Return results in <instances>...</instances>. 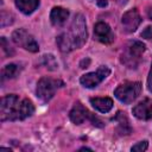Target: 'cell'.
Returning <instances> with one entry per match:
<instances>
[{"label": "cell", "instance_id": "30bf717a", "mask_svg": "<svg viewBox=\"0 0 152 152\" xmlns=\"http://www.w3.org/2000/svg\"><path fill=\"white\" fill-rule=\"evenodd\" d=\"M94 38L102 44H110L114 42L115 37L107 23L99 21L94 26Z\"/></svg>", "mask_w": 152, "mask_h": 152}, {"label": "cell", "instance_id": "9c48e42d", "mask_svg": "<svg viewBox=\"0 0 152 152\" xmlns=\"http://www.w3.org/2000/svg\"><path fill=\"white\" fill-rule=\"evenodd\" d=\"M141 23V17L138 12L137 8H132L127 12L124 13V15L121 17V25H122V30L126 33H132L134 32L139 25Z\"/></svg>", "mask_w": 152, "mask_h": 152}, {"label": "cell", "instance_id": "5bb4252c", "mask_svg": "<svg viewBox=\"0 0 152 152\" xmlns=\"http://www.w3.org/2000/svg\"><path fill=\"white\" fill-rule=\"evenodd\" d=\"M14 4L21 13L28 15L38 8L39 0H14Z\"/></svg>", "mask_w": 152, "mask_h": 152}, {"label": "cell", "instance_id": "d6986e66", "mask_svg": "<svg viewBox=\"0 0 152 152\" xmlns=\"http://www.w3.org/2000/svg\"><path fill=\"white\" fill-rule=\"evenodd\" d=\"M1 46H2V50L6 53V56H12L14 53V51L11 50V48H10V45H8V43H7L5 37H1Z\"/></svg>", "mask_w": 152, "mask_h": 152}, {"label": "cell", "instance_id": "7c38bea8", "mask_svg": "<svg viewBox=\"0 0 152 152\" xmlns=\"http://www.w3.org/2000/svg\"><path fill=\"white\" fill-rule=\"evenodd\" d=\"M68 17H69V11L61 6H55L50 12V21L56 27L64 25Z\"/></svg>", "mask_w": 152, "mask_h": 152}, {"label": "cell", "instance_id": "6da1fadb", "mask_svg": "<svg viewBox=\"0 0 152 152\" xmlns=\"http://www.w3.org/2000/svg\"><path fill=\"white\" fill-rule=\"evenodd\" d=\"M87 37H88V32H87L86 18L83 14L77 13L75 14L69 28L62 32L57 37L56 42L59 50L66 53L72 50L82 48L87 42Z\"/></svg>", "mask_w": 152, "mask_h": 152}, {"label": "cell", "instance_id": "7a4b0ae2", "mask_svg": "<svg viewBox=\"0 0 152 152\" xmlns=\"http://www.w3.org/2000/svg\"><path fill=\"white\" fill-rule=\"evenodd\" d=\"M33 113H34V106L32 101L28 99L20 100L15 94H10L1 99L0 120L2 122L25 120L30 118Z\"/></svg>", "mask_w": 152, "mask_h": 152}, {"label": "cell", "instance_id": "2e32d148", "mask_svg": "<svg viewBox=\"0 0 152 152\" xmlns=\"http://www.w3.org/2000/svg\"><path fill=\"white\" fill-rule=\"evenodd\" d=\"M115 121L119 122V128L121 131V134H129L132 132V128L129 126L128 119L126 118L125 113L122 112H118V115L115 116Z\"/></svg>", "mask_w": 152, "mask_h": 152}, {"label": "cell", "instance_id": "cb8c5ba5", "mask_svg": "<svg viewBox=\"0 0 152 152\" xmlns=\"http://www.w3.org/2000/svg\"><path fill=\"white\" fill-rule=\"evenodd\" d=\"M80 150H81V151H84V150H88V151H91V148H89V147H81Z\"/></svg>", "mask_w": 152, "mask_h": 152}, {"label": "cell", "instance_id": "8992f818", "mask_svg": "<svg viewBox=\"0 0 152 152\" xmlns=\"http://www.w3.org/2000/svg\"><path fill=\"white\" fill-rule=\"evenodd\" d=\"M69 118L70 120L75 124V125H81L84 121H90L94 126L97 127H103V122L93 113H90L81 102H76L74 104V107L71 108L70 113H69Z\"/></svg>", "mask_w": 152, "mask_h": 152}, {"label": "cell", "instance_id": "4fadbf2b", "mask_svg": "<svg viewBox=\"0 0 152 152\" xmlns=\"http://www.w3.org/2000/svg\"><path fill=\"white\" fill-rule=\"evenodd\" d=\"M90 103L100 113H108L113 108V100L110 97H107V96H104V97H91Z\"/></svg>", "mask_w": 152, "mask_h": 152}, {"label": "cell", "instance_id": "5b68a950", "mask_svg": "<svg viewBox=\"0 0 152 152\" xmlns=\"http://www.w3.org/2000/svg\"><path fill=\"white\" fill-rule=\"evenodd\" d=\"M141 93V83L140 82H124L119 84L114 90V96L122 103L129 104L135 101Z\"/></svg>", "mask_w": 152, "mask_h": 152}, {"label": "cell", "instance_id": "e0dca14e", "mask_svg": "<svg viewBox=\"0 0 152 152\" xmlns=\"http://www.w3.org/2000/svg\"><path fill=\"white\" fill-rule=\"evenodd\" d=\"M44 59H45V65H46L48 69H50V70H56L57 69V62H56V59L52 55H45Z\"/></svg>", "mask_w": 152, "mask_h": 152}, {"label": "cell", "instance_id": "603a6c76", "mask_svg": "<svg viewBox=\"0 0 152 152\" xmlns=\"http://www.w3.org/2000/svg\"><path fill=\"white\" fill-rule=\"evenodd\" d=\"M146 13H147V18H148L150 20H152V7H148V8L146 10Z\"/></svg>", "mask_w": 152, "mask_h": 152}, {"label": "cell", "instance_id": "7402d4cb", "mask_svg": "<svg viewBox=\"0 0 152 152\" xmlns=\"http://www.w3.org/2000/svg\"><path fill=\"white\" fill-rule=\"evenodd\" d=\"M96 2L100 7H106L107 4H108V0H96Z\"/></svg>", "mask_w": 152, "mask_h": 152}, {"label": "cell", "instance_id": "52a82bcc", "mask_svg": "<svg viewBox=\"0 0 152 152\" xmlns=\"http://www.w3.org/2000/svg\"><path fill=\"white\" fill-rule=\"evenodd\" d=\"M12 40L15 45L30 51V52H37L39 50V45L33 38L32 34H30L25 28H17L12 33Z\"/></svg>", "mask_w": 152, "mask_h": 152}, {"label": "cell", "instance_id": "277c9868", "mask_svg": "<svg viewBox=\"0 0 152 152\" xmlns=\"http://www.w3.org/2000/svg\"><path fill=\"white\" fill-rule=\"evenodd\" d=\"M63 86H64V82L62 80L44 76L38 81L36 93H37V96L43 102H48L53 97L56 91Z\"/></svg>", "mask_w": 152, "mask_h": 152}, {"label": "cell", "instance_id": "44dd1931", "mask_svg": "<svg viewBox=\"0 0 152 152\" xmlns=\"http://www.w3.org/2000/svg\"><path fill=\"white\" fill-rule=\"evenodd\" d=\"M147 89L150 93H152V63H151V68H150V72L147 76Z\"/></svg>", "mask_w": 152, "mask_h": 152}, {"label": "cell", "instance_id": "3957f363", "mask_svg": "<svg viewBox=\"0 0 152 152\" xmlns=\"http://www.w3.org/2000/svg\"><path fill=\"white\" fill-rule=\"evenodd\" d=\"M145 50H146V46L140 40L128 42L122 49V52L120 55V61L127 68L135 69L141 62V57Z\"/></svg>", "mask_w": 152, "mask_h": 152}, {"label": "cell", "instance_id": "8fae6325", "mask_svg": "<svg viewBox=\"0 0 152 152\" xmlns=\"http://www.w3.org/2000/svg\"><path fill=\"white\" fill-rule=\"evenodd\" d=\"M133 115L139 120H150L152 118V99H144L133 107Z\"/></svg>", "mask_w": 152, "mask_h": 152}, {"label": "cell", "instance_id": "9a60e30c", "mask_svg": "<svg viewBox=\"0 0 152 152\" xmlns=\"http://www.w3.org/2000/svg\"><path fill=\"white\" fill-rule=\"evenodd\" d=\"M20 72V68L18 64L11 63L7 64L4 69H2V80H11V78H15Z\"/></svg>", "mask_w": 152, "mask_h": 152}, {"label": "cell", "instance_id": "ffe728a7", "mask_svg": "<svg viewBox=\"0 0 152 152\" xmlns=\"http://www.w3.org/2000/svg\"><path fill=\"white\" fill-rule=\"evenodd\" d=\"M141 37L145 38V39H152V26H147L141 32Z\"/></svg>", "mask_w": 152, "mask_h": 152}, {"label": "cell", "instance_id": "ac0fdd59", "mask_svg": "<svg viewBox=\"0 0 152 152\" xmlns=\"http://www.w3.org/2000/svg\"><path fill=\"white\" fill-rule=\"evenodd\" d=\"M148 147V142L147 140H142V141H139L137 142L135 145H133L131 147V151H135V152H142V151H146Z\"/></svg>", "mask_w": 152, "mask_h": 152}, {"label": "cell", "instance_id": "ba28073f", "mask_svg": "<svg viewBox=\"0 0 152 152\" xmlns=\"http://www.w3.org/2000/svg\"><path fill=\"white\" fill-rule=\"evenodd\" d=\"M110 69L107 65H101L96 71L88 72L81 76L80 83L86 88H95L97 87L107 76H109Z\"/></svg>", "mask_w": 152, "mask_h": 152}]
</instances>
